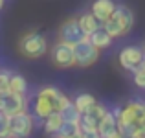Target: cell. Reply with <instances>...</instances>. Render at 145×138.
<instances>
[{
	"label": "cell",
	"instance_id": "7c38bea8",
	"mask_svg": "<svg viewBox=\"0 0 145 138\" xmlns=\"http://www.w3.org/2000/svg\"><path fill=\"white\" fill-rule=\"evenodd\" d=\"M112 17H116L118 20H120V24L125 28V32H127V33L131 32L132 26H134V15H132V11L129 9L127 6H123V4H120V6L116 4V9H114Z\"/></svg>",
	"mask_w": 145,
	"mask_h": 138
},
{
	"label": "cell",
	"instance_id": "7402d4cb",
	"mask_svg": "<svg viewBox=\"0 0 145 138\" xmlns=\"http://www.w3.org/2000/svg\"><path fill=\"white\" fill-rule=\"evenodd\" d=\"M0 138H9V116L0 112Z\"/></svg>",
	"mask_w": 145,
	"mask_h": 138
},
{
	"label": "cell",
	"instance_id": "3957f363",
	"mask_svg": "<svg viewBox=\"0 0 145 138\" xmlns=\"http://www.w3.org/2000/svg\"><path fill=\"white\" fill-rule=\"evenodd\" d=\"M33 131V118L28 110L9 116V138H28Z\"/></svg>",
	"mask_w": 145,
	"mask_h": 138
},
{
	"label": "cell",
	"instance_id": "4316f807",
	"mask_svg": "<svg viewBox=\"0 0 145 138\" xmlns=\"http://www.w3.org/2000/svg\"><path fill=\"white\" fill-rule=\"evenodd\" d=\"M4 2H6V0H0V9L4 7Z\"/></svg>",
	"mask_w": 145,
	"mask_h": 138
},
{
	"label": "cell",
	"instance_id": "ffe728a7",
	"mask_svg": "<svg viewBox=\"0 0 145 138\" xmlns=\"http://www.w3.org/2000/svg\"><path fill=\"white\" fill-rule=\"evenodd\" d=\"M61 124H63V118H61L59 112H52L50 116L44 118V131H46V135H55L57 129L61 127Z\"/></svg>",
	"mask_w": 145,
	"mask_h": 138
},
{
	"label": "cell",
	"instance_id": "7a4b0ae2",
	"mask_svg": "<svg viewBox=\"0 0 145 138\" xmlns=\"http://www.w3.org/2000/svg\"><path fill=\"white\" fill-rule=\"evenodd\" d=\"M99 52H101V50H97L88 39L79 41L77 44H74V59H75V66H81V68L92 66V64L99 59Z\"/></svg>",
	"mask_w": 145,
	"mask_h": 138
},
{
	"label": "cell",
	"instance_id": "44dd1931",
	"mask_svg": "<svg viewBox=\"0 0 145 138\" xmlns=\"http://www.w3.org/2000/svg\"><path fill=\"white\" fill-rule=\"evenodd\" d=\"M59 114H61V118H63V122H74V124H79V116H81L72 101H68L66 105L59 110Z\"/></svg>",
	"mask_w": 145,
	"mask_h": 138
},
{
	"label": "cell",
	"instance_id": "277c9868",
	"mask_svg": "<svg viewBox=\"0 0 145 138\" xmlns=\"http://www.w3.org/2000/svg\"><path fill=\"white\" fill-rule=\"evenodd\" d=\"M28 107V99L26 94H17V92H4L0 94V112L6 116H13L17 112H22Z\"/></svg>",
	"mask_w": 145,
	"mask_h": 138
},
{
	"label": "cell",
	"instance_id": "30bf717a",
	"mask_svg": "<svg viewBox=\"0 0 145 138\" xmlns=\"http://www.w3.org/2000/svg\"><path fill=\"white\" fill-rule=\"evenodd\" d=\"M114 9H116V2L114 0H94L92 6H90V13L97 18L99 24H103L114 13Z\"/></svg>",
	"mask_w": 145,
	"mask_h": 138
},
{
	"label": "cell",
	"instance_id": "2e32d148",
	"mask_svg": "<svg viewBox=\"0 0 145 138\" xmlns=\"http://www.w3.org/2000/svg\"><path fill=\"white\" fill-rule=\"evenodd\" d=\"M7 90L17 92V94H26L28 92V81H26V78L20 74H11L9 83H7Z\"/></svg>",
	"mask_w": 145,
	"mask_h": 138
},
{
	"label": "cell",
	"instance_id": "9a60e30c",
	"mask_svg": "<svg viewBox=\"0 0 145 138\" xmlns=\"http://www.w3.org/2000/svg\"><path fill=\"white\" fill-rule=\"evenodd\" d=\"M77 24H79V28H81V32L85 33L86 37L90 35V33L94 32V30H97L99 26V22H97V18L94 17L92 13H83V15H79L77 17Z\"/></svg>",
	"mask_w": 145,
	"mask_h": 138
},
{
	"label": "cell",
	"instance_id": "83f0119b",
	"mask_svg": "<svg viewBox=\"0 0 145 138\" xmlns=\"http://www.w3.org/2000/svg\"><path fill=\"white\" fill-rule=\"evenodd\" d=\"M72 138H81V133H79V135H75V136H72Z\"/></svg>",
	"mask_w": 145,
	"mask_h": 138
},
{
	"label": "cell",
	"instance_id": "484cf974",
	"mask_svg": "<svg viewBox=\"0 0 145 138\" xmlns=\"http://www.w3.org/2000/svg\"><path fill=\"white\" fill-rule=\"evenodd\" d=\"M101 138H123V136H121V133H120V131L116 129V131L108 133V135H105V136H101Z\"/></svg>",
	"mask_w": 145,
	"mask_h": 138
},
{
	"label": "cell",
	"instance_id": "6da1fadb",
	"mask_svg": "<svg viewBox=\"0 0 145 138\" xmlns=\"http://www.w3.org/2000/svg\"><path fill=\"white\" fill-rule=\"evenodd\" d=\"M18 52L24 57L29 59H37L42 57L48 52V43L46 37L40 35L39 32H28L26 35H22V39L18 41Z\"/></svg>",
	"mask_w": 145,
	"mask_h": 138
},
{
	"label": "cell",
	"instance_id": "ba28073f",
	"mask_svg": "<svg viewBox=\"0 0 145 138\" xmlns=\"http://www.w3.org/2000/svg\"><path fill=\"white\" fill-rule=\"evenodd\" d=\"M86 39V35L81 32L77 24V17H72V18H66V20L61 24L59 28V41L61 43H66V44H77L79 41Z\"/></svg>",
	"mask_w": 145,
	"mask_h": 138
},
{
	"label": "cell",
	"instance_id": "ac0fdd59",
	"mask_svg": "<svg viewBox=\"0 0 145 138\" xmlns=\"http://www.w3.org/2000/svg\"><path fill=\"white\" fill-rule=\"evenodd\" d=\"M72 103H74V107L79 110V114H83V112H86L90 107L96 105L97 101H96V98H94L92 94H86V92H85V94H79Z\"/></svg>",
	"mask_w": 145,
	"mask_h": 138
},
{
	"label": "cell",
	"instance_id": "4fadbf2b",
	"mask_svg": "<svg viewBox=\"0 0 145 138\" xmlns=\"http://www.w3.org/2000/svg\"><path fill=\"white\" fill-rule=\"evenodd\" d=\"M52 112H55V110H53L52 101H50L48 98H44V96H40L39 92H37L35 101H33V114H35L37 118H40V120H44V118L50 116Z\"/></svg>",
	"mask_w": 145,
	"mask_h": 138
},
{
	"label": "cell",
	"instance_id": "8992f818",
	"mask_svg": "<svg viewBox=\"0 0 145 138\" xmlns=\"http://www.w3.org/2000/svg\"><path fill=\"white\" fill-rule=\"evenodd\" d=\"M116 124H145V105L142 101H131L120 109Z\"/></svg>",
	"mask_w": 145,
	"mask_h": 138
},
{
	"label": "cell",
	"instance_id": "9c48e42d",
	"mask_svg": "<svg viewBox=\"0 0 145 138\" xmlns=\"http://www.w3.org/2000/svg\"><path fill=\"white\" fill-rule=\"evenodd\" d=\"M105 112H106L105 107L96 103L94 107H90L86 112H83L79 116V129H97V125H99V122H101Z\"/></svg>",
	"mask_w": 145,
	"mask_h": 138
},
{
	"label": "cell",
	"instance_id": "cb8c5ba5",
	"mask_svg": "<svg viewBox=\"0 0 145 138\" xmlns=\"http://www.w3.org/2000/svg\"><path fill=\"white\" fill-rule=\"evenodd\" d=\"M9 72L6 70H0V94L7 92V83H9Z\"/></svg>",
	"mask_w": 145,
	"mask_h": 138
},
{
	"label": "cell",
	"instance_id": "d6986e66",
	"mask_svg": "<svg viewBox=\"0 0 145 138\" xmlns=\"http://www.w3.org/2000/svg\"><path fill=\"white\" fill-rule=\"evenodd\" d=\"M81 129H79V124H74V122H63L61 127L57 129V133L53 136L55 138H72L75 135H79Z\"/></svg>",
	"mask_w": 145,
	"mask_h": 138
},
{
	"label": "cell",
	"instance_id": "8fae6325",
	"mask_svg": "<svg viewBox=\"0 0 145 138\" xmlns=\"http://www.w3.org/2000/svg\"><path fill=\"white\" fill-rule=\"evenodd\" d=\"M39 94L44 96V98H48L50 101H52L53 110H55V112H59V110L63 109V107L66 105L68 101H70V99H68L59 89H55V87H42V89L39 90Z\"/></svg>",
	"mask_w": 145,
	"mask_h": 138
},
{
	"label": "cell",
	"instance_id": "52a82bcc",
	"mask_svg": "<svg viewBox=\"0 0 145 138\" xmlns=\"http://www.w3.org/2000/svg\"><path fill=\"white\" fill-rule=\"evenodd\" d=\"M118 61H120L121 68L134 72L136 68L143 66V50L140 46H125L118 55Z\"/></svg>",
	"mask_w": 145,
	"mask_h": 138
},
{
	"label": "cell",
	"instance_id": "5bb4252c",
	"mask_svg": "<svg viewBox=\"0 0 145 138\" xmlns=\"http://www.w3.org/2000/svg\"><path fill=\"white\" fill-rule=\"evenodd\" d=\"M86 39L90 41V43H92L94 46H96L97 50H105V48H108L110 44H112V37L108 35V33L105 32V30H103V26H99L97 30H94L92 33H90L88 37H86Z\"/></svg>",
	"mask_w": 145,
	"mask_h": 138
},
{
	"label": "cell",
	"instance_id": "d4e9b609",
	"mask_svg": "<svg viewBox=\"0 0 145 138\" xmlns=\"http://www.w3.org/2000/svg\"><path fill=\"white\" fill-rule=\"evenodd\" d=\"M81 138H101L97 129H81Z\"/></svg>",
	"mask_w": 145,
	"mask_h": 138
},
{
	"label": "cell",
	"instance_id": "603a6c76",
	"mask_svg": "<svg viewBox=\"0 0 145 138\" xmlns=\"http://www.w3.org/2000/svg\"><path fill=\"white\" fill-rule=\"evenodd\" d=\"M132 74H134L136 87H138V89H145V64H143V66H140V68H136Z\"/></svg>",
	"mask_w": 145,
	"mask_h": 138
},
{
	"label": "cell",
	"instance_id": "e0dca14e",
	"mask_svg": "<svg viewBox=\"0 0 145 138\" xmlns=\"http://www.w3.org/2000/svg\"><path fill=\"white\" fill-rule=\"evenodd\" d=\"M116 118H114V114L112 112H108L106 110L105 114H103V118H101V122H99V125H97V133H99V136H105V135H108V133H112V131H116Z\"/></svg>",
	"mask_w": 145,
	"mask_h": 138
},
{
	"label": "cell",
	"instance_id": "5b68a950",
	"mask_svg": "<svg viewBox=\"0 0 145 138\" xmlns=\"http://www.w3.org/2000/svg\"><path fill=\"white\" fill-rule=\"evenodd\" d=\"M52 55V63L59 68H72L75 66V59H74V46L66 44V43H57L53 44V48L50 50Z\"/></svg>",
	"mask_w": 145,
	"mask_h": 138
}]
</instances>
